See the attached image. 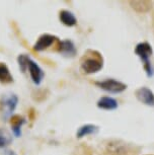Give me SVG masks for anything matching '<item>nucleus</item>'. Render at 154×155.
Masks as SVG:
<instances>
[{
  "label": "nucleus",
  "mask_w": 154,
  "mask_h": 155,
  "mask_svg": "<svg viewBox=\"0 0 154 155\" xmlns=\"http://www.w3.org/2000/svg\"><path fill=\"white\" fill-rule=\"evenodd\" d=\"M137 98L143 104L147 106H153L154 104V93L147 87H141L136 91Z\"/></svg>",
  "instance_id": "obj_6"
},
{
  "label": "nucleus",
  "mask_w": 154,
  "mask_h": 155,
  "mask_svg": "<svg viewBox=\"0 0 154 155\" xmlns=\"http://www.w3.org/2000/svg\"><path fill=\"white\" fill-rule=\"evenodd\" d=\"M28 56H27V55H20V56L18 57V59H17V61H18V64H19V67L20 69H21L22 72H25V70L28 69Z\"/></svg>",
  "instance_id": "obj_15"
},
{
  "label": "nucleus",
  "mask_w": 154,
  "mask_h": 155,
  "mask_svg": "<svg viewBox=\"0 0 154 155\" xmlns=\"http://www.w3.org/2000/svg\"><path fill=\"white\" fill-rule=\"evenodd\" d=\"M97 107L103 110H116L118 107V102L113 97L103 96V97L100 98V101H97Z\"/></svg>",
  "instance_id": "obj_8"
},
{
  "label": "nucleus",
  "mask_w": 154,
  "mask_h": 155,
  "mask_svg": "<svg viewBox=\"0 0 154 155\" xmlns=\"http://www.w3.org/2000/svg\"><path fill=\"white\" fill-rule=\"evenodd\" d=\"M59 52L65 56L72 57L76 53V50H75V47L71 41H62V42H60Z\"/></svg>",
  "instance_id": "obj_9"
},
{
  "label": "nucleus",
  "mask_w": 154,
  "mask_h": 155,
  "mask_svg": "<svg viewBox=\"0 0 154 155\" xmlns=\"http://www.w3.org/2000/svg\"><path fill=\"white\" fill-rule=\"evenodd\" d=\"M60 20L63 25H67V27H73V25H76L77 20H76V17L72 12L68 10H62L60 11Z\"/></svg>",
  "instance_id": "obj_10"
},
{
  "label": "nucleus",
  "mask_w": 154,
  "mask_h": 155,
  "mask_svg": "<svg viewBox=\"0 0 154 155\" xmlns=\"http://www.w3.org/2000/svg\"><path fill=\"white\" fill-rule=\"evenodd\" d=\"M98 132V127L94 125H84L82 127H80L77 131V137L78 138H82L84 136L87 135H92Z\"/></svg>",
  "instance_id": "obj_11"
},
{
  "label": "nucleus",
  "mask_w": 154,
  "mask_h": 155,
  "mask_svg": "<svg viewBox=\"0 0 154 155\" xmlns=\"http://www.w3.org/2000/svg\"><path fill=\"white\" fill-rule=\"evenodd\" d=\"M1 155H16V153L10 149H3L1 151Z\"/></svg>",
  "instance_id": "obj_16"
},
{
  "label": "nucleus",
  "mask_w": 154,
  "mask_h": 155,
  "mask_svg": "<svg viewBox=\"0 0 154 155\" xmlns=\"http://www.w3.org/2000/svg\"><path fill=\"white\" fill-rule=\"evenodd\" d=\"M135 53L143 61L144 69L146 71L147 75L151 76L152 75V68H151V63L149 61V58L152 55V48H151V46L146 42L138 44L135 49Z\"/></svg>",
  "instance_id": "obj_2"
},
{
  "label": "nucleus",
  "mask_w": 154,
  "mask_h": 155,
  "mask_svg": "<svg viewBox=\"0 0 154 155\" xmlns=\"http://www.w3.org/2000/svg\"><path fill=\"white\" fill-rule=\"evenodd\" d=\"M13 122L11 123L12 125V131L14 135L16 137H19L21 134V126L25 123V120L24 118H20V117H14Z\"/></svg>",
  "instance_id": "obj_13"
},
{
  "label": "nucleus",
  "mask_w": 154,
  "mask_h": 155,
  "mask_svg": "<svg viewBox=\"0 0 154 155\" xmlns=\"http://www.w3.org/2000/svg\"><path fill=\"white\" fill-rule=\"evenodd\" d=\"M91 55H84L81 60V69L86 74H92L103 68V58L100 53L95 51H90Z\"/></svg>",
  "instance_id": "obj_1"
},
{
  "label": "nucleus",
  "mask_w": 154,
  "mask_h": 155,
  "mask_svg": "<svg viewBox=\"0 0 154 155\" xmlns=\"http://www.w3.org/2000/svg\"><path fill=\"white\" fill-rule=\"evenodd\" d=\"M55 40H56V38L54 36H52V35H48V34L42 35V36L39 38L38 42L34 44V49L36 50V51H43V50L47 49L50 46L53 45Z\"/></svg>",
  "instance_id": "obj_7"
},
{
  "label": "nucleus",
  "mask_w": 154,
  "mask_h": 155,
  "mask_svg": "<svg viewBox=\"0 0 154 155\" xmlns=\"http://www.w3.org/2000/svg\"><path fill=\"white\" fill-rule=\"evenodd\" d=\"M95 84L100 87L101 89L106 90L107 92L112 93H120L124 91L127 88V85L124 84L121 81L115 80V79H106L104 81H100V82H95Z\"/></svg>",
  "instance_id": "obj_4"
},
{
  "label": "nucleus",
  "mask_w": 154,
  "mask_h": 155,
  "mask_svg": "<svg viewBox=\"0 0 154 155\" xmlns=\"http://www.w3.org/2000/svg\"><path fill=\"white\" fill-rule=\"evenodd\" d=\"M28 71H30L31 80L34 81V84H40L42 82V80L44 78V72H43V70L41 69V67L38 65L31 58H28Z\"/></svg>",
  "instance_id": "obj_5"
},
{
  "label": "nucleus",
  "mask_w": 154,
  "mask_h": 155,
  "mask_svg": "<svg viewBox=\"0 0 154 155\" xmlns=\"http://www.w3.org/2000/svg\"><path fill=\"white\" fill-rule=\"evenodd\" d=\"M13 81L12 75L8 67L4 63H0V82L2 83H10Z\"/></svg>",
  "instance_id": "obj_12"
},
{
  "label": "nucleus",
  "mask_w": 154,
  "mask_h": 155,
  "mask_svg": "<svg viewBox=\"0 0 154 155\" xmlns=\"http://www.w3.org/2000/svg\"><path fill=\"white\" fill-rule=\"evenodd\" d=\"M11 141H12V138L10 134L7 131L0 129V148H4L5 146L9 145Z\"/></svg>",
  "instance_id": "obj_14"
},
{
  "label": "nucleus",
  "mask_w": 154,
  "mask_h": 155,
  "mask_svg": "<svg viewBox=\"0 0 154 155\" xmlns=\"http://www.w3.org/2000/svg\"><path fill=\"white\" fill-rule=\"evenodd\" d=\"M18 102V98L15 94H6L4 95L1 99V107H2V114H3V118L8 119L12 115L15 107Z\"/></svg>",
  "instance_id": "obj_3"
}]
</instances>
